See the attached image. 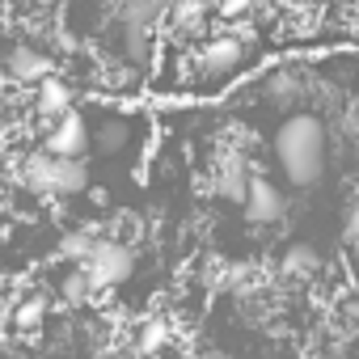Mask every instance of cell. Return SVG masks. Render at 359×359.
I'll return each mask as SVG.
<instances>
[{
	"instance_id": "7a4b0ae2",
	"label": "cell",
	"mask_w": 359,
	"mask_h": 359,
	"mask_svg": "<svg viewBox=\"0 0 359 359\" xmlns=\"http://www.w3.org/2000/svg\"><path fill=\"white\" fill-rule=\"evenodd\" d=\"M26 182L34 191H55V195H81L89 187V173L81 161L68 156H51V152H34L26 161Z\"/></svg>"
},
{
	"instance_id": "ffe728a7",
	"label": "cell",
	"mask_w": 359,
	"mask_h": 359,
	"mask_svg": "<svg viewBox=\"0 0 359 359\" xmlns=\"http://www.w3.org/2000/svg\"><path fill=\"white\" fill-rule=\"evenodd\" d=\"M351 317H355V321H359V304H351Z\"/></svg>"
},
{
	"instance_id": "30bf717a",
	"label": "cell",
	"mask_w": 359,
	"mask_h": 359,
	"mask_svg": "<svg viewBox=\"0 0 359 359\" xmlns=\"http://www.w3.org/2000/svg\"><path fill=\"white\" fill-rule=\"evenodd\" d=\"M266 93H271V102L287 106V102H296V97H300V81H296L292 72H275V76L266 81Z\"/></svg>"
},
{
	"instance_id": "9c48e42d",
	"label": "cell",
	"mask_w": 359,
	"mask_h": 359,
	"mask_svg": "<svg viewBox=\"0 0 359 359\" xmlns=\"http://www.w3.org/2000/svg\"><path fill=\"white\" fill-rule=\"evenodd\" d=\"M317 266H321V258H317V250L304 245V241H296V245L283 254V271H287V275H313Z\"/></svg>"
},
{
	"instance_id": "ac0fdd59",
	"label": "cell",
	"mask_w": 359,
	"mask_h": 359,
	"mask_svg": "<svg viewBox=\"0 0 359 359\" xmlns=\"http://www.w3.org/2000/svg\"><path fill=\"white\" fill-rule=\"evenodd\" d=\"M346 237H359V203H355L351 216H346Z\"/></svg>"
},
{
	"instance_id": "8fae6325",
	"label": "cell",
	"mask_w": 359,
	"mask_h": 359,
	"mask_svg": "<svg viewBox=\"0 0 359 359\" xmlns=\"http://www.w3.org/2000/svg\"><path fill=\"white\" fill-rule=\"evenodd\" d=\"M93 245H97V241H93L89 233H68V237L60 241V258H89Z\"/></svg>"
},
{
	"instance_id": "603a6c76",
	"label": "cell",
	"mask_w": 359,
	"mask_h": 359,
	"mask_svg": "<svg viewBox=\"0 0 359 359\" xmlns=\"http://www.w3.org/2000/svg\"><path fill=\"white\" fill-rule=\"evenodd\" d=\"M39 5H55V0H39Z\"/></svg>"
},
{
	"instance_id": "6da1fadb",
	"label": "cell",
	"mask_w": 359,
	"mask_h": 359,
	"mask_svg": "<svg viewBox=\"0 0 359 359\" xmlns=\"http://www.w3.org/2000/svg\"><path fill=\"white\" fill-rule=\"evenodd\" d=\"M321 152H325V127L313 114H292L275 131V156H279V169L287 173L292 187H313L317 182L321 165H325Z\"/></svg>"
},
{
	"instance_id": "7402d4cb",
	"label": "cell",
	"mask_w": 359,
	"mask_h": 359,
	"mask_svg": "<svg viewBox=\"0 0 359 359\" xmlns=\"http://www.w3.org/2000/svg\"><path fill=\"white\" fill-rule=\"evenodd\" d=\"M355 161H359V140H355Z\"/></svg>"
},
{
	"instance_id": "5b68a950",
	"label": "cell",
	"mask_w": 359,
	"mask_h": 359,
	"mask_svg": "<svg viewBox=\"0 0 359 359\" xmlns=\"http://www.w3.org/2000/svg\"><path fill=\"white\" fill-rule=\"evenodd\" d=\"M283 216V195L266 182V177H254L245 187V220L250 224H275Z\"/></svg>"
},
{
	"instance_id": "2e32d148",
	"label": "cell",
	"mask_w": 359,
	"mask_h": 359,
	"mask_svg": "<svg viewBox=\"0 0 359 359\" xmlns=\"http://www.w3.org/2000/svg\"><path fill=\"white\" fill-rule=\"evenodd\" d=\"M64 292H68V300H81V296H89L93 287H89V279H85V271H76L68 283H64Z\"/></svg>"
},
{
	"instance_id": "277c9868",
	"label": "cell",
	"mask_w": 359,
	"mask_h": 359,
	"mask_svg": "<svg viewBox=\"0 0 359 359\" xmlns=\"http://www.w3.org/2000/svg\"><path fill=\"white\" fill-rule=\"evenodd\" d=\"M85 148H89V127H85V118L81 114H64L60 123H55V131H51V140H47V152L51 156H68V161H81L85 156Z\"/></svg>"
},
{
	"instance_id": "4fadbf2b",
	"label": "cell",
	"mask_w": 359,
	"mask_h": 359,
	"mask_svg": "<svg viewBox=\"0 0 359 359\" xmlns=\"http://www.w3.org/2000/svg\"><path fill=\"white\" fill-rule=\"evenodd\" d=\"M43 321V300H26L18 313H13V325H22V330H34Z\"/></svg>"
},
{
	"instance_id": "cb8c5ba5",
	"label": "cell",
	"mask_w": 359,
	"mask_h": 359,
	"mask_svg": "<svg viewBox=\"0 0 359 359\" xmlns=\"http://www.w3.org/2000/svg\"><path fill=\"white\" fill-rule=\"evenodd\" d=\"M355 110H359V97H355Z\"/></svg>"
},
{
	"instance_id": "3957f363",
	"label": "cell",
	"mask_w": 359,
	"mask_h": 359,
	"mask_svg": "<svg viewBox=\"0 0 359 359\" xmlns=\"http://www.w3.org/2000/svg\"><path fill=\"white\" fill-rule=\"evenodd\" d=\"M81 271H85L89 287H97V292L123 287V283L135 275V254H131L127 245H118V241H97V245L89 250V258H85Z\"/></svg>"
},
{
	"instance_id": "9a60e30c",
	"label": "cell",
	"mask_w": 359,
	"mask_h": 359,
	"mask_svg": "<svg viewBox=\"0 0 359 359\" xmlns=\"http://www.w3.org/2000/svg\"><path fill=\"white\" fill-rule=\"evenodd\" d=\"M161 342H165V325L161 321H148L144 334H140V351H161Z\"/></svg>"
},
{
	"instance_id": "ba28073f",
	"label": "cell",
	"mask_w": 359,
	"mask_h": 359,
	"mask_svg": "<svg viewBox=\"0 0 359 359\" xmlns=\"http://www.w3.org/2000/svg\"><path fill=\"white\" fill-rule=\"evenodd\" d=\"M72 110V89L64 81H43L39 85V114L47 118H64Z\"/></svg>"
},
{
	"instance_id": "44dd1931",
	"label": "cell",
	"mask_w": 359,
	"mask_h": 359,
	"mask_svg": "<svg viewBox=\"0 0 359 359\" xmlns=\"http://www.w3.org/2000/svg\"><path fill=\"white\" fill-rule=\"evenodd\" d=\"M5 212H9V208H5V199H0V216H5Z\"/></svg>"
},
{
	"instance_id": "5bb4252c",
	"label": "cell",
	"mask_w": 359,
	"mask_h": 359,
	"mask_svg": "<svg viewBox=\"0 0 359 359\" xmlns=\"http://www.w3.org/2000/svg\"><path fill=\"white\" fill-rule=\"evenodd\" d=\"M123 140H127V127H123V123H106V127H102V135H97V144H102L106 152L123 148Z\"/></svg>"
},
{
	"instance_id": "7c38bea8",
	"label": "cell",
	"mask_w": 359,
	"mask_h": 359,
	"mask_svg": "<svg viewBox=\"0 0 359 359\" xmlns=\"http://www.w3.org/2000/svg\"><path fill=\"white\" fill-rule=\"evenodd\" d=\"M245 187H250V182L241 177V169H224V173H220V195H224V199H241V203H245Z\"/></svg>"
},
{
	"instance_id": "e0dca14e",
	"label": "cell",
	"mask_w": 359,
	"mask_h": 359,
	"mask_svg": "<svg viewBox=\"0 0 359 359\" xmlns=\"http://www.w3.org/2000/svg\"><path fill=\"white\" fill-rule=\"evenodd\" d=\"M245 9H250V0H220V13L224 18H241Z\"/></svg>"
},
{
	"instance_id": "52a82bcc",
	"label": "cell",
	"mask_w": 359,
	"mask_h": 359,
	"mask_svg": "<svg viewBox=\"0 0 359 359\" xmlns=\"http://www.w3.org/2000/svg\"><path fill=\"white\" fill-rule=\"evenodd\" d=\"M5 64H9V72H13L18 81H43V76L51 72V60H47L43 51H34V47H13V51L5 55Z\"/></svg>"
},
{
	"instance_id": "8992f818",
	"label": "cell",
	"mask_w": 359,
	"mask_h": 359,
	"mask_svg": "<svg viewBox=\"0 0 359 359\" xmlns=\"http://www.w3.org/2000/svg\"><path fill=\"white\" fill-rule=\"evenodd\" d=\"M241 60H245V47H241V39H212L208 47H203V76H212V81H220V76H229V72H237L241 68Z\"/></svg>"
},
{
	"instance_id": "d6986e66",
	"label": "cell",
	"mask_w": 359,
	"mask_h": 359,
	"mask_svg": "<svg viewBox=\"0 0 359 359\" xmlns=\"http://www.w3.org/2000/svg\"><path fill=\"white\" fill-rule=\"evenodd\" d=\"M5 321H9V309H5V304H0V330H5Z\"/></svg>"
}]
</instances>
